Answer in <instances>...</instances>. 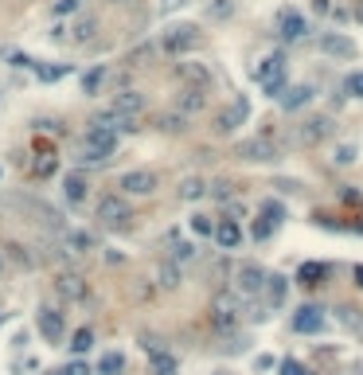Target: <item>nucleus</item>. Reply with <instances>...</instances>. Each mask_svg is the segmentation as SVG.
I'll return each mask as SVG.
<instances>
[{
  "label": "nucleus",
  "mask_w": 363,
  "mask_h": 375,
  "mask_svg": "<svg viewBox=\"0 0 363 375\" xmlns=\"http://www.w3.org/2000/svg\"><path fill=\"white\" fill-rule=\"evenodd\" d=\"M188 227H192V235H211V239H215L219 223L211 219V215H192V219H188Z\"/></svg>",
  "instance_id": "nucleus-35"
},
{
  "label": "nucleus",
  "mask_w": 363,
  "mask_h": 375,
  "mask_svg": "<svg viewBox=\"0 0 363 375\" xmlns=\"http://www.w3.org/2000/svg\"><path fill=\"white\" fill-rule=\"evenodd\" d=\"M176 371H180L176 356H168V352H156L153 356V375H176Z\"/></svg>",
  "instance_id": "nucleus-34"
},
{
  "label": "nucleus",
  "mask_w": 363,
  "mask_h": 375,
  "mask_svg": "<svg viewBox=\"0 0 363 375\" xmlns=\"http://www.w3.org/2000/svg\"><path fill=\"white\" fill-rule=\"evenodd\" d=\"M113 153H118V133L90 121L86 137H82V164H106Z\"/></svg>",
  "instance_id": "nucleus-2"
},
{
  "label": "nucleus",
  "mask_w": 363,
  "mask_h": 375,
  "mask_svg": "<svg viewBox=\"0 0 363 375\" xmlns=\"http://www.w3.org/2000/svg\"><path fill=\"white\" fill-rule=\"evenodd\" d=\"M208 20H215V24H223V20H230L235 16V0H208Z\"/></svg>",
  "instance_id": "nucleus-28"
},
{
  "label": "nucleus",
  "mask_w": 363,
  "mask_h": 375,
  "mask_svg": "<svg viewBox=\"0 0 363 375\" xmlns=\"http://www.w3.org/2000/svg\"><path fill=\"white\" fill-rule=\"evenodd\" d=\"M215 243L223 250H235L238 243H242V227H238V219H227V215H223L219 227H215Z\"/></svg>",
  "instance_id": "nucleus-21"
},
{
  "label": "nucleus",
  "mask_w": 363,
  "mask_h": 375,
  "mask_svg": "<svg viewBox=\"0 0 363 375\" xmlns=\"http://www.w3.org/2000/svg\"><path fill=\"white\" fill-rule=\"evenodd\" d=\"M36 324H39V332H44L47 344H59L63 332H67V321H63V313L51 309V305H44V309L36 313Z\"/></svg>",
  "instance_id": "nucleus-13"
},
{
  "label": "nucleus",
  "mask_w": 363,
  "mask_h": 375,
  "mask_svg": "<svg viewBox=\"0 0 363 375\" xmlns=\"http://www.w3.org/2000/svg\"><path fill=\"white\" fill-rule=\"evenodd\" d=\"M67 71H71V66H36V74H39L44 82H59V79H67Z\"/></svg>",
  "instance_id": "nucleus-39"
},
{
  "label": "nucleus",
  "mask_w": 363,
  "mask_h": 375,
  "mask_svg": "<svg viewBox=\"0 0 363 375\" xmlns=\"http://www.w3.org/2000/svg\"><path fill=\"white\" fill-rule=\"evenodd\" d=\"M266 281H270V274L262 270L258 262H242L235 270V289H238V297H258V294H266Z\"/></svg>",
  "instance_id": "nucleus-6"
},
{
  "label": "nucleus",
  "mask_w": 363,
  "mask_h": 375,
  "mask_svg": "<svg viewBox=\"0 0 363 375\" xmlns=\"http://www.w3.org/2000/svg\"><path fill=\"white\" fill-rule=\"evenodd\" d=\"M188 121H192V118H184L180 110H172V114H160V118H156V129H160V133H184Z\"/></svg>",
  "instance_id": "nucleus-26"
},
{
  "label": "nucleus",
  "mask_w": 363,
  "mask_h": 375,
  "mask_svg": "<svg viewBox=\"0 0 363 375\" xmlns=\"http://www.w3.org/2000/svg\"><path fill=\"white\" fill-rule=\"evenodd\" d=\"M63 191H67L71 204H82V199H86V191H90V184H86V176H82V172H71V176L63 180Z\"/></svg>",
  "instance_id": "nucleus-25"
},
{
  "label": "nucleus",
  "mask_w": 363,
  "mask_h": 375,
  "mask_svg": "<svg viewBox=\"0 0 363 375\" xmlns=\"http://www.w3.org/2000/svg\"><path fill=\"white\" fill-rule=\"evenodd\" d=\"M356 156H359V149H356V145H340L332 161H336V164H356Z\"/></svg>",
  "instance_id": "nucleus-40"
},
{
  "label": "nucleus",
  "mask_w": 363,
  "mask_h": 375,
  "mask_svg": "<svg viewBox=\"0 0 363 375\" xmlns=\"http://www.w3.org/2000/svg\"><path fill=\"white\" fill-rule=\"evenodd\" d=\"M246 118H250V102H246V98L238 94L235 102L227 106V110H219V114H215V125H211V129H215L219 137H227V133H235Z\"/></svg>",
  "instance_id": "nucleus-9"
},
{
  "label": "nucleus",
  "mask_w": 363,
  "mask_h": 375,
  "mask_svg": "<svg viewBox=\"0 0 363 375\" xmlns=\"http://www.w3.org/2000/svg\"><path fill=\"white\" fill-rule=\"evenodd\" d=\"M156 184H160V180H156V172H148V169H133L118 180V188L126 191V196H153Z\"/></svg>",
  "instance_id": "nucleus-11"
},
{
  "label": "nucleus",
  "mask_w": 363,
  "mask_h": 375,
  "mask_svg": "<svg viewBox=\"0 0 363 375\" xmlns=\"http://www.w3.org/2000/svg\"><path fill=\"white\" fill-rule=\"evenodd\" d=\"M324 329V309L320 305H301V309L293 313V332H301V336H312V332Z\"/></svg>",
  "instance_id": "nucleus-14"
},
{
  "label": "nucleus",
  "mask_w": 363,
  "mask_h": 375,
  "mask_svg": "<svg viewBox=\"0 0 363 375\" xmlns=\"http://www.w3.org/2000/svg\"><path fill=\"white\" fill-rule=\"evenodd\" d=\"M274 231H277V223H274V219H266V215H258V219L250 223V239H254V243H266V239L274 235Z\"/></svg>",
  "instance_id": "nucleus-32"
},
{
  "label": "nucleus",
  "mask_w": 363,
  "mask_h": 375,
  "mask_svg": "<svg viewBox=\"0 0 363 375\" xmlns=\"http://www.w3.org/2000/svg\"><path fill=\"white\" fill-rule=\"evenodd\" d=\"M312 98H317V86H312V82H297V86H290L277 102H282L285 114H293V110H301V106H309Z\"/></svg>",
  "instance_id": "nucleus-17"
},
{
  "label": "nucleus",
  "mask_w": 363,
  "mask_h": 375,
  "mask_svg": "<svg viewBox=\"0 0 363 375\" xmlns=\"http://www.w3.org/2000/svg\"><path fill=\"white\" fill-rule=\"evenodd\" d=\"M312 8H317L320 16H328V12H332V4H328V0H312Z\"/></svg>",
  "instance_id": "nucleus-48"
},
{
  "label": "nucleus",
  "mask_w": 363,
  "mask_h": 375,
  "mask_svg": "<svg viewBox=\"0 0 363 375\" xmlns=\"http://www.w3.org/2000/svg\"><path fill=\"white\" fill-rule=\"evenodd\" d=\"M164 12H176V8H184V0H160Z\"/></svg>",
  "instance_id": "nucleus-47"
},
{
  "label": "nucleus",
  "mask_w": 363,
  "mask_h": 375,
  "mask_svg": "<svg viewBox=\"0 0 363 375\" xmlns=\"http://www.w3.org/2000/svg\"><path fill=\"white\" fill-rule=\"evenodd\" d=\"M277 36H282L285 44H297V39L309 36V24H305V16L297 12V8H282V12H277Z\"/></svg>",
  "instance_id": "nucleus-10"
},
{
  "label": "nucleus",
  "mask_w": 363,
  "mask_h": 375,
  "mask_svg": "<svg viewBox=\"0 0 363 375\" xmlns=\"http://www.w3.org/2000/svg\"><path fill=\"white\" fill-rule=\"evenodd\" d=\"M195 44H200V28H195V24H172L160 36L164 55H188V51H195Z\"/></svg>",
  "instance_id": "nucleus-4"
},
{
  "label": "nucleus",
  "mask_w": 363,
  "mask_h": 375,
  "mask_svg": "<svg viewBox=\"0 0 363 375\" xmlns=\"http://www.w3.org/2000/svg\"><path fill=\"white\" fill-rule=\"evenodd\" d=\"M121 371H126V356L121 352H106L98 360V375H121Z\"/></svg>",
  "instance_id": "nucleus-30"
},
{
  "label": "nucleus",
  "mask_w": 363,
  "mask_h": 375,
  "mask_svg": "<svg viewBox=\"0 0 363 375\" xmlns=\"http://www.w3.org/2000/svg\"><path fill=\"white\" fill-rule=\"evenodd\" d=\"M55 375H94V371H90V368H86V364H82V360H71L67 368H59Z\"/></svg>",
  "instance_id": "nucleus-43"
},
{
  "label": "nucleus",
  "mask_w": 363,
  "mask_h": 375,
  "mask_svg": "<svg viewBox=\"0 0 363 375\" xmlns=\"http://www.w3.org/2000/svg\"><path fill=\"white\" fill-rule=\"evenodd\" d=\"M352 16H356V20L363 24V0H356V12H352Z\"/></svg>",
  "instance_id": "nucleus-50"
},
{
  "label": "nucleus",
  "mask_w": 363,
  "mask_h": 375,
  "mask_svg": "<svg viewBox=\"0 0 363 375\" xmlns=\"http://www.w3.org/2000/svg\"><path fill=\"white\" fill-rule=\"evenodd\" d=\"M348 94L352 98H363V71H352L348 74Z\"/></svg>",
  "instance_id": "nucleus-42"
},
{
  "label": "nucleus",
  "mask_w": 363,
  "mask_h": 375,
  "mask_svg": "<svg viewBox=\"0 0 363 375\" xmlns=\"http://www.w3.org/2000/svg\"><path fill=\"white\" fill-rule=\"evenodd\" d=\"M59 172V153L51 145H36V161H31V176L36 180H47Z\"/></svg>",
  "instance_id": "nucleus-16"
},
{
  "label": "nucleus",
  "mask_w": 363,
  "mask_h": 375,
  "mask_svg": "<svg viewBox=\"0 0 363 375\" xmlns=\"http://www.w3.org/2000/svg\"><path fill=\"white\" fill-rule=\"evenodd\" d=\"M55 289H59V294L67 297V301H82V297L90 294V289H86V281H82L78 274H71V270H63L59 278H55Z\"/></svg>",
  "instance_id": "nucleus-18"
},
{
  "label": "nucleus",
  "mask_w": 363,
  "mask_h": 375,
  "mask_svg": "<svg viewBox=\"0 0 363 375\" xmlns=\"http://www.w3.org/2000/svg\"><path fill=\"white\" fill-rule=\"evenodd\" d=\"M230 191H235V184H230V180H215V184H211V196L223 199V204L230 199Z\"/></svg>",
  "instance_id": "nucleus-41"
},
{
  "label": "nucleus",
  "mask_w": 363,
  "mask_h": 375,
  "mask_svg": "<svg viewBox=\"0 0 363 375\" xmlns=\"http://www.w3.org/2000/svg\"><path fill=\"white\" fill-rule=\"evenodd\" d=\"M282 141L274 137V129H258V137H246V141H238L235 145V156L238 161H246V164H274V161H282Z\"/></svg>",
  "instance_id": "nucleus-1"
},
{
  "label": "nucleus",
  "mask_w": 363,
  "mask_h": 375,
  "mask_svg": "<svg viewBox=\"0 0 363 375\" xmlns=\"http://www.w3.org/2000/svg\"><path fill=\"white\" fill-rule=\"evenodd\" d=\"M110 4H126V0H110Z\"/></svg>",
  "instance_id": "nucleus-51"
},
{
  "label": "nucleus",
  "mask_w": 363,
  "mask_h": 375,
  "mask_svg": "<svg viewBox=\"0 0 363 375\" xmlns=\"http://www.w3.org/2000/svg\"><path fill=\"white\" fill-rule=\"evenodd\" d=\"M82 0H55V16H67V12H74Z\"/></svg>",
  "instance_id": "nucleus-45"
},
{
  "label": "nucleus",
  "mask_w": 363,
  "mask_h": 375,
  "mask_svg": "<svg viewBox=\"0 0 363 375\" xmlns=\"http://www.w3.org/2000/svg\"><path fill=\"white\" fill-rule=\"evenodd\" d=\"M176 74L188 82V86H200V90L211 86V71L203 63H176Z\"/></svg>",
  "instance_id": "nucleus-20"
},
{
  "label": "nucleus",
  "mask_w": 363,
  "mask_h": 375,
  "mask_svg": "<svg viewBox=\"0 0 363 375\" xmlns=\"http://www.w3.org/2000/svg\"><path fill=\"white\" fill-rule=\"evenodd\" d=\"M258 215H266V219H274V223H282L285 219V207L277 204V199H266V204L258 207Z\"/></svg>",
  "instance_id": "nucleus-38"
},
{
  "label": "nucleus",
  "mask_w": 363,
  "mask_h": 375,
  "mask_svg": "<svg viewBox=\"0 0 363 375\" xmlns=\"http://www.w3.org/2000/svg\"><path fill=\"white\" fill-rule=\"evenodd\" d=\"M180 281H184V274H180V266L172 262H160V270H156V286L160 289H180Z\"/></svg>",
  "instance_id": "nucleus-24"
},
{
  "label": "nucleus",
  "mask_w": 363,
  "mask_h": 375,
  "mask_svg": "<svg viewBox=\"0 0 363 375\" xmlns=\"http://www.w3.org/2000/svg\"><path fill=\"white\" fill-rule=\"evenodd\" d=\"M195 254H200V246H195V243H188V239H172V262H176V266L192 262Z\"/></svg>",
  "instance_id": "nucleus-27"
},
{
  "label": "nucleus",
  "mask_w": 363,
  "mask_h": 375,
  "mask_svg": "<svg viewBox=\"0 0 363 375\" xmlns=\"http://www.w3.org/2000/svg\"><path fill=\"white\" fill-rule=\"evenodd\" d=\"M332 133H336V121L332 118H309V121H301L293 129V145L312 149V145H320V141H328Z\"/></svg>",
  "instance_id": "nucleus-8"
},
{
  "label": "nucleus",
  "mask_w": 363,
  "mask_h": 375,
  "mask_svg": "<svg viewBox=\"0 0 363 375\" xmlns=\"http://www.w3.org/2000/svg\"><path fill=\"white\" fill-rule=\"evenodd\" d=\"M98 219H102L106 227H126V223L133 219V207H129V199H126V196L110 191V196L98 199Z\"/></svg>",
  "instance_id": "nucleus-7"
},
{
  "label": "nucleus",
  "mask_w": 363,
  "mask_h": 375,
  "mask_svg": "<svg viewBox=\"0 0 363 375\" xmlns=\"http://www.w3.org/2000/svg\"><path fill=\"white\" fill-rule=\"evenodd\" d=\"M67 246L74 250V254H90L98 243H94V235H90V231H71V235H67Z\"/></svg>",
  "instance_id": "nucleus-31"
},
{
  "label": "nucleus",
  "mask_w": 363,
  "mask_h": 375,
  "mask_svg": "<svg viewBox=\"0 0 363 375\" xmlns=\"http://www.w3.org/2000/svg\"><path fill=\"white\" fill-rule=\"evenodd\" d=\"M352 274H356V286L363 289V266H356V270H352Z\"/></svg>",
  "instance_id": "nucleus-49"
},
{
  "label": "nucleus",
  "mask_w": 363,
  "mask_h": 375,
  "mask_svg": "<svg viewBox=\"0 0 363 375\" xmlns=\"http://www.w3.org/2000/svg\"><path fill=\"white\" fill-rule=\"evenodd\" d=\"M208 184H203L200 176H188L184 184H180V199H184V204H192V199H200V196H208Z\"/></svg>",
  "instance_id": "nucleus-29"
},
{
  "label": "nucleus",
  "mask_w": 363,
  "mask_h": 375,
  "mask_svg": "<svg viewBox=\"0 0 363 375\" xmlns=\"http://www.w3.org/2000/svg\"><path fill=\"white\" fill-rule=\"evenodd\" d=\"M282 375H312L305 364H297V360H282Z\"/></svg>",
  "instance_id": "nucleus-44"
},
{
  "label": "nucleus",
  "mask_w": 363,
  "mask_h": 375,
  "mask_svg": "<svg viewBox=\"0 0 363 375\" xmlns=\"http://www.w3.org/2000/svg\"><path fill=\"white\" fill-rule=\"evenodd\" d=\"M211 329H215L219 336H230V332L238 329V297L235 294H219L215 301H211Z\"/></svg>",
  "instance_id": "nucleus-5"
},
{
  "label": "nucleus",
  "mask_w": 363,
  "mask_h": 375,
  "mask_svg": "<svg viewBox=\"0 0 363 375\" xmlns=\"http://www.w3.org/2000/svg\"><path fill=\"white\" fill-rule=\"evenodd\" d=\"M90 348H94V332H90V329H78V332L71 336V352L82 356V352H90Z\"/></svg>",
  "instance_id": "nucleus-36"
},
{
  "label": "nucleus",
  "mask_w": 363,
  "mask_h": 375,
  "mask_svg": "<svg viewBox=\"0 0 363 375\" xmlns=\"http://www.w3.org/2000/svg\"><path fill=\"white\" fill-rule=\"evenodd\" d=\"M328 278V266H320V262H305L301 270H297V281H301L305 289H312V286H320V281Z\"/></svg>",
  "instance_id": "nucleus-23"
},
{
  "label": "nucleus",
  "mask_w": 363,
  "mask_h": 375,
  "mask_svg": "<svg viewBox=\"0 0 363 375\" xmlns=\"http://www.w3.org/2000/svg\"><path fill=\"white\" fill-rule=\"evenodd\" d=\"M285 297H290V278H285V274H270V281H266V301H270V309H282Z\"/></svg>",
  "instance_id": "nucleus-22"
},
{
  "label": "nucleus",
  "mask_w": 363,
  "mask_h": 375,
  "mask_svg": "<svg viewBox=\"0 0 363 375\" xmlns=\"http://www.w3.org/2000/svg\"><path fill=\"white\" fill-rule=\"evenodd\" d=\"M320 55H328V59H356V44L344 31H324L320 36Z\"/></svg>",
  "instance_id": "nucleus-12"
},
{
  "label": "nucleus",
  "mask_w": 363,
  "mask_h": 375,
  "mask_svg": "<svg viewBox=\"0 0 363 375\" xmlns=\"http://www.w3.org/2000/svg\"><path fill=\"white\" fill-rule=\"evenodd\" d=\"M110 110L126 114V118H137V114L145 110V94L141 90H121V94H113V106Z\"/></svg>",
  "instance_id": "nucleus-19"
},
{
  "label": "nucleus",
  "mask_w": 363,
  "mask_h": 375,
  "mask_svg": "<svg viewBox=\"0 0 363 375\" xmlns=\"http://www.w3.org/2000/svg\"><path fill=\"white\" fill-rule=\"evenodd\" d=\"M285 63H290V59H285V51H270L266 59L254 66V82H258L270 98H282L285 90H290V86H285Z\"/></svg>",
  "instance_id": "nucleus-3"
},
{
  "label": "nucleus",
  "mask_w": 363,
  "mask_h": 375,
  "mask_svg": "<svg viewBox=\"0 0 363 375\" xmlns=\"http://www.w3.org/2000/svg\"><path fill=\"white\" fill-rule=\"evenodd\" d=\"M176 110L184 114V118H195L200 110H208V90H200V86H184L176 94Z\"/></svg>",
  "instance_id": "nucleus-15"
},
{
  "label": "nucleus",
  "mask_w": 363,
  "mask_h": 375,
  "mask_svg": "<svg viewBox=\"0 0 363 375\" xmlns=\"http://www.w3.org/2000/svg\"><path fill=\"white\" fill-rule=\"evenodd\" d=\"M102 82H106V66L86 71V74H82V94H98V90H102Z\"/></svg>",
  "instance_id": "nucleus-33"
},
{
  "label": "nucleus",
  "mask_w": 363,
  "mask_h": 375,
  "mask_svg": "<svg viewBox=\"0 0 363 375\" xmlns=\"http://www.w3.org/2000/svg\"><path fill=\"white\" fill-rule=\"evenodd\" d=\"M94 31H98V20H94V16H86V20H78V24H74V39H78V44L94 39Z\"/></svg>",
  "instance_id": "nucleus-37"
},
{
  "label": "nucleus",
  "mask_w": 363,
  "mask_h": 375,
  "mask_svg": "<svg viewBox=\"0 0 363 375\" xmlns=\"http://www.w3.org/2000/svg\"><path fill=\"white\" fill-rule=\"evenodd\" d=\"M254 364H258V368H262V371H270V368H277V364H274V356H258V360H254Z\"/></svg>",
  "instance_id": "nucleus-46"
}]
</instances>
